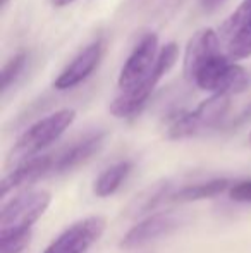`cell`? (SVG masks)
<instances>
[{"instance_id":"cell-1","label":"cell","mask_w":251,"mask_h":253,"mask_svg":"<svg viewBox=\"0 0 251 253\" xmlns=\"http://www.w3.org/2000/svg\"><path fill=\"white\" fill-rule=\"evenodd\" d=\"M48 191H28L12 198L0 212V241L30 234V229L50 205Z\"/></svg>"},{"instance_id":"cell-2","label":"cell","mask_w":251,"mask_h":253,"mask_svg":"<svg viewBox=\"0 0 251 253\" xmlns=\"http://www.w3.org/2000/svg\"><path fill=\"white\" fill-rule=\"evenodd\" d=\"M74 119H76V110L72 109L57 110V112L40 119L21 134V138L10 152L9 160H16L21 164L24 160L36 157L38 152L59 140L64 131L74 123Z\"/></svg>"},{"instance_id":"cell-3","label":"cell","mask_w":251,"mask_h":253,"mask_svg":"<svg viewBox=\"0 0 251 253\" xmlns=\"http://www.w3.org/2000/svg\"><path fill=\"white\" fill-rule=\"evenodd\" d=\"M194 83L210 93H239L246 90L250 84V76L241 66L232 62L229 57L217 53L208 59L198 69Z\"/></svg>"},{"instance_id":"cell-4","label":"cell","mask_w":251,"mask_h":253,"mask_svg":"<svg viewBox=\"0 0 251 253\" xmlns=\"http://www.w3.org/2000/svg\"><path fill=\"white\" fill-rule=\"evenodd\" d=\"M231 95L227 93H215L205 102H201L191 112H184L172 123L169 127V136L179 140V138H188L215 127L222 123L229 110Z\"/></svg>"},{"instance_id":"cell-5","label":"cell","mask_w":251,"mask_h":253,"mask_svg":"<svg viewBox=\"0 0 251 253\" xmlns=\"http://www.w3.org/2000/svg\"><path fill=\"white\" fill-rule=\"evenodd\" d=\"M105 231L104 217H86L55 238L43 253H84Z\"/></svg>"},{"instance_id":"cell-6","label":"cell","mask_w":251,"mask_h":253,"mask_svg":"<svg viewBox=\"0 0 251 253\" xmlns=\"http://www.w3.org/2000/svg\"><path fill=\"white\" fill-rule=\"evenodd\" d=\"M182 222V217L172 212H160L150 215L143 222L136 224L126 233L121 241V248L124 250H134V248L144 247L151 241L164 238L167 234L174 233Z\"/></svg>"},{"instance_id":"cell-7","label":"cell","mask_w":251,"mask_h":253,"mask_svg":"<svg viewBox=\"0 0 251 253\" xmlns=\"http://www.w3.org/2000/svg\"><path fill=\"white\" fill-rule=\"evenodd\" d=\"M102 55H104V42L97 40L90 43L86 48H83V52L77 53L72 59V62L55 78L54 88L55 90H69V88H74L76 84L83 83L98 67Z\"/></svg>"},{"instance_id":"cell-8","label":"cell","mask_w":251,"mask_h":253,"mask_svg":"<svg viewBox=\"0 0 251 253\" xmlns=\"http://www.w3.org/2000/svg\"><path fill=\"white\" fill-rule=\"evenodd\" d=\"M220 37L215 33L212 28H203L198 30L193 37L189 38L186 45L184 60H182V69H184V78L188 81H193L196 76L198 69L212 59L214 55L220 53Z\"/></svg>"},{"instance_id":"cell-9","label":"cell","mask_w":251,"mask_h":253,"mask_svg":"<svg viewBox=\"0 0 251 253\" xmlns=\"http://www.w3.org/2000/svg\"><path fill=\"white\" fill-rule=\"evenodd\" d=\"M105 140L104 133H93L84 136L83 140L76 141L71 147L64 148L62 152L54 153V166H52V174H62L74 167L81 166L86 160H90L98 150L102 148Z\"/></svg>"},{"instance_id":"cell-10","label":"cell","mask_w":251,"mask_h":253,"mask_svg":"<svg viewBox=\"0 0 251 253\" xmlns=\"http://www.w3.org/2000/svg\"><path fill=\"white\" fill-rule=\"evenodd\" d=\"M52 166H54V153H50V155H36L33 159L21 162L9 176H5L2 179V197H5L14 188L35 183L40 177L52 174Z\"/></svg>"},{"instance_id":"cell-11","label":"cell","mask_w":251,"mask_h":253,"mask_svg":"<svg viewBox=\"0 0 251 253\" xmlns=\"http://www.w3.org/2000/svg\"><path fill=\"white\" fill-rule=\"evenodd\" d=\"M171 193V181H157L151 186L144 188L141 193L133 198V202L127 207V215L140 217L143 213L153 210L167 195Z\"/></svg>"},{"instance_id":"cell-12","label":"cell","mask_w":251,"mask_h":253,"mask_svg":"<svg viewBox=\"0 0 251 253\" xmlns=\"http://www.w3.org/2000/svg\"><path fill=\"white\" fill-rule=\"evenodd\" d=\"M231 184H234V183L225 179V177L203 181V183H196V184H188V186L181 188L178 193L172 195V200L196 202V200H205V198H214V197H217V195L224 193Z\"/></svg>"},{"instance_id":"cell-13","label":"cell","mask_w":251,"mask_h":253,"mask_svg":"<svg viewBox=\"0 0 251 253\" xmlns=\"http://www.w3.org/2000/svg\"><path fill=\"white\" fill-rule=\"evenodd\" d=\"M131 169H133V164L127 162V160L114 164V166H110L108 169H105L104 172L97 177V181H95V186H93L95 195L100 198L114 195L115 191L119 190V186L124 183L126 177L129 176Z\"/></svg>"},{"instance_id":"cell-14","label":"cell","mask_w":251,"mask_h":253,"mask_svg":"<svg viewBox=\"0 0 251 253\" xmlns=\"http://www.w3.org/2000/svg\"><path fill=\"white\" fill-rule=\"evenodd\" d=\"M251 23V0H243L239 7L225 19V23L220 28V40L225 42V45L236 37L241 30Z\"/></svg>"},{"instance_id":"cell-15","label":"cell","mask_w":251,"mask_h":253,"mask_svg":"<svg viewBox=\"0 0 251 253\" xmlns=\"http://www.w3.org/2000/svg\"><path fill=\"white\" fill-rule=\"evenodd\" d=\"M26 60H28V53L24 50L14 53V55L7 60L5 66L2 67V78H0V81H2V91L9 90L10 84L19 78V74L23 73L24 66H26Z\"/></svg>"},{"instance_id":"cell-16","label":"cell","mask_w":251,"mask_h":253,"mask_svg":"<svg viewBox=\"0 0 251 253\" xmlns=\"http://www.w3.org/2000/svg\"><path fill=\"white\" fill-rule=\"evenodd\" d=\"M227 53L231 60H243L251 55V23L229 42Z\"/></svg>"},{"instance_id":"cell-17","label":"cell","mask_w":251,"mask_h":253,"mask_svg":"<svg viewBox=\"0 0 251 253\" xmlns=\"http://www.w3.org/2000/svg\"><path fill=\"white\" fill-rule=\"evenodd\" d=\"M231 198L239 203H251V179L238 181L231 186L229 191Z\"/></svg>"},{"instance_id":"cell-18","label":"cell","mask_w":251,"mask_h":253,"mask_svg":"<svg viewBox=\"0 0 251 253\" xmlns=\"http://www.w3.org/2000/svg\"><path fill=\"white\" fill-rule=\"evenodd\" d=\"M28 243H30V234L2 240L0 241V253H21Z\"/></svg>"},{"instance_id":"cell-19","label":"cell","mask_w":251,"mask_h":253,"mask_svg":"<svg viewBox=\"0 0 251 253\" xmlns=\"http://www.w3.org/2000/svg\"><path fill=\"white\" fill-rule=\"evenodd\" d=\"M224 2L225 0H201V7H203L205 10H208V12H212V10L218 9Z\"/></svg>"},{"instance_id":"cell-20","label":"cell","mask_w":251,"mask_h":253,"mask_svg":"<svg viewBox=\"0 0 251 253\" xmlns=\"http://www.w3.org/2000/svg\"><path fill=\"white\" fill-rule=\"evenodd\" d=\"M74 0H52V3H54L55 7H66L69 5V3H72Z\"/></svg>"},{"instance_id":"cell-21","label":"cell","mask_w":251,"mask_h":253,"mask_svg":"<svg viewBox=\"0 0 251 253\" xmlns=\"http://www.w3.org/2000/svg\"><path fill=\"white\" fill-rule=\"evenodd\" d=\"M7 3H9V0H0V7H2V9H5Z\"/></svg>"},{"instance_id":"cell-22","label":"cell","mask_w":251,"mask_h":253,"mask_svg":"<svg viewBox=\"0 0 251 253\" xmlns=\"http://www.w3.org/2000/svg\"><path fill=\"white\" fill-rule=\"evenodd\" d=\"M250 143H251V133H250Z\"/></svg>"}]
</instances>
